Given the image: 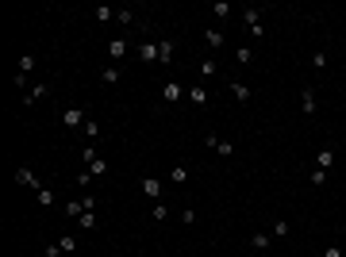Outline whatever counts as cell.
<instances>
[{
    "label": "cell",
    "instance_id": "obj_23",
    "mask_svg": "<svg viewBox=\"0 0 346 257\" xmlns=\"http://www.w3.org/2000/svg\"><path fill=\"white\" fill-rule=\"evenodd\" d=\"M31 69H35V54H23V58H19V77H27Z\"/></svg>",
    "mask_w": 346,
    "mask_h": 257
},
{
    "label": "cell",
    "instance_id": "obj_5",
    "mask_svg": "<svg viewBox=\"0 0 346 257\" xmlns=\"http://www.w3.org/2000/svg\"><path fill=\"white\" fill-rule=\"evenodd\" d=\"M16 180H19V184H31L35 192H39V188H46V184H39V177H35V173L27 169V165H19V169H16Z\"/></svg>",
    "mask_w": 346,
    "mask_h": 257
},
{
    "label": "cell",
    "instance_id": "obj_16",
    "mask_svg": "<svg viewBox=\"0 0 346 257\" xmlns=\"http://www.w3.org/2000/svg\"><path fill=\"white\" fill-rule=\"evenodd\" d=\"M100 77H104V85H120V77H123V73H120V66H108V69L100 73Z\"/></svg>",
    "mask_w": 346,
    "mask_h": 257
},
{
    "label": "cell",
    "instance_id": "obj_39",
    "mask_svg": "<svg viewBox=\"0 0 346 257\" xmlns=\"http://www.w3.org/2000/svg\"><path fill=\"white\" fill-rule=\"evenodd\" d=\"M62 257H69V253H62Z\"/></svg>",
    "mask_w": 346,
    "mask_h": 257
},
{
    "label": "cell",
    "instance_id": "obj_37",
    "mask_svg": "<svg viewBox=\"0 0 346 257\" xmlns=\"http://www.w3.org/2000/svg\"><path fill=\"white\" fill-rule=\"evenodd\" d=\"M43 257H62V246H58V242H54V246H46V249H43Z\"/></svg>",
    "mask_w": 346,
    "mask_h": 257
},
{
    "label": "cell",
    "instance_id": "obj_4",
    "mask_svg": "<svg viewBox=\"0 0 346 257\" xmlns=\"http://www.w3.org/2000/svg\"><path fill=\"white\" fill-rule=\"evenodd\" d=\"M300 112L308 115V119L315 115V88H304V92H300Z\"/></svg>",
    "mask_w": 346,
    "mask_h": 257
},
{
    "label": "cell",
    "instance_id": "obj_10",
    "mask_svg": "<svg viewBox=\"0 0 346 257\" xmlns=\"http://www.w3.org/2000/svg\"><path fill=\"white\" fill-rule=\"evenodd\" d=\"M231 96H235L239 104H246L254 92H250V85H242V81H231Z\"/></svg>",
    "mask_w": 346,
    "mask_h": 257
},
{
    "label": "cell",
    "instance_id": "obj_38",
    "mask_svg": "<svg viewBox=\"0 0 346 257\" xmlns=\"http://www.w3.org/2000/svg\"><path fill=\"white\" fill-rule=\"evenodd\" d=\"M323 257H342V249H338V246H327V249H323Z\"/></svg>",
    "mask_w": 346,
    "mask_h": 257
},
{
    "label": "cell",
    "instance_id": "obj_22",
    "mask_svg": "<svg viewBox=\"0 0 346 257\" xmlns=\"http://www.w3.org/2000/svg\"><path fill=\"white\" fill-rule=\"evenodd\" d=\"M200 73H204V77H216V73H219L216 58H204V61H200Z\"/></svg>",
    "mask_w": 346,
    "mask_h": 257
},
{
    "label": "cell",
    "instance_id": "obj_2",
    "mask_svg": "<svg viewBox=\"0 0 346 257\" xmlns=\"http://www.w3.org/2000/svg\"><path fill=\"white\" fill-rule=\"evenodd\" d=\"M181 96H185V88L177 85V81H165V85H162V100H165V104H177Z\"/></svg>",
    "mask_w": 346,
    "mask_h": 257
},
{
    "label": "cell",
    "instance_id": "obj_30",
    "mask_svg": "<svg viewBox=\"0 0 346 257\" xmlns=\"http://www.w3.org/2000/svg\"><path fill=\"white\" fill-rule=\"evenodd\" d=\"M96 19H100V23H108V19H116V8H104V4H100V8H96Z\"/></svg>",
    "mask_w": 346,
    "mask_h": 257
},
{
    "label": "cell",
    "instance_id": "obj_25",
    "mask_svg": "<svg viewBox=\"0 0 346 257\" xmlns=\"http://www.w3.org/2000/svg\"><path fill=\"white\" fill-rule=\"evenodd\" d=\"M269 234H273V238H289V223H285V219L273 223V227H269Z\"/></svg>",
    "mask_w": 346,
    "mask_h": 257
},
{
    "label": "cell",
    "instance_id": "obj_14",
    "mask_svg": "<svg viewBox=\"0 0 346 257\" xmlns=\"http://www.w3.org/2000/svg\"><path fill=\"white\" fill-rule=\"evenodd\" d=\"M142 192H147V196H162V180L158 177H142Z\"/></svg>",
    "mask_w": 346,
    "mask_h": 257
},
{
    "label": "cell",
    "instance_id": "obj_28",
    "mask_svg": "<svg viewBox=\"0 0 346 257\" xmlns=\"http://www.w3.org/2000/svg\"><path fill=\"white\" fill-rule=\"evenodd\" d=\"M35 196H39V204H43V207H54V192L50 188H39Z\"/></svg>",
    "mask_w": 346,
    "mask_h": 257
},
{
    "label": "cell",
    "instance_id": "obj_34",
    "mask_svg": "<svg viewBox=\"0 0 346 257\" xmlns=\"http://www.w3.org/2000/svg\"><path fill=\"white\" fill-rule=\"evenodd\" d=\"M323 180H327V173H323V169H311V184H315V188H320Z\"/></svg>",
    "mask_w": 346,
    "mask_h": 257
},
{
    "label": "cell",
    "instance_id": "obj_21",
    "mask_svg": "<svg viewBox=\"0 0 346 257\" xmlns=\"http://www.w3.org/2000/svg\"><path fill=\"white\" fill-rule=\"evenodd\" d=\"M189 100H192V104H208V88L192 85V88H189Z\"/></svg>",
    "mask_w": 346,
    "mask_h": 257
},
{
    "label": "cell",
    "instance_id": "obj_24",
    "mask_svg": "<svg viewBox=\"0 0 346 257\" xmlns=\"http://www.w3.org/2000/svg\"><path fill=\"white\" fill-rule=\"evenodd\" d=\"M212 12H216L219 19H227V16H231V4H227V0H216V4H212Z\"/></svg>",
    "mask_w": 346,
    "mask_h": 257
},
{
    "label": "cell",
    "instance_id": "obj_29",
    "mask_svg": "<svg viewBox=\"0 0 346 257\" xmlns=\"http://www.w3.org/2000/svg\"><path fill=\"white\" fill-rule=\"evenodd\" d=\"M116 23H123V27H131V23H135V16H131V8L116 12Z\"/></svg>",
    "mask_w": 346,
    "mask_h": 257
},
{
    "label": "cell",
    "instance_id": "obj_18",
    "mask_svg": "<svg viewBox=\"0 0 346 257\" xmlns=\"http://www.w3.org/2000/svg\"><path fill=\"white\" fill-rule=\"evenodd\" d=\"M58 246H62V253H77V238H73V234H62Z\"/></svg>",
    "mask_w": 346,
    "mask_h": 257
},
{
    "label": "cell",
    "instance_id": "obj_13",
    "mask_svg": "<svg viewBox=\"0 0 346 257\" xmlns=\"http://www.w3.org/2000/svg\"><path fill=\"white\" fill-rule=\"evenodd\" d=\"M242 23L250 27V31H254V27H262V8H246V12H242Z\"/></svg>",
    "mask_w": 346,
    "mask_h": 257
},
{
    "label": "cell",
    "instance_id": "obj_6",
    "mask_svg": "<svg viewBox=\"0 0 346 257\" xmlns=\"http://www.w3.org/2000/svg\"><path fill=\"white\" fill-rule=\"evenodd\" d=\"M135 54H138V61H158V43H138Z\"/></svg>",
    "mask_w": 346,
    "mask_h": 257
},
{
    "label": "cell",
    "instance_id": "obj_8",
    "mask_svg": "<svg viewBox=\"0 0 346 257\" xmlns=\"http://www.w3.org/2000/svg\"><path fill=\"white\" fill-rule=\"evenodd\" d=\"M108 58H112V61L127 58V39H112V43H108Z\"/></svg>",
    "mask_w": 346,
    "mask_h": 257
},
{
    "label": "cell",
    "instance_id": "obj_19",
    "mask_svg": "<svg viewBox=\"0 0 346 257\" xmlns=\"http://www.w3.org/2000/svg\"><path fill=\"white\" fill-rule=\"evenodd\" d=\"M235 61H239V66H250V61H254V50H250V46H239V50H235Z\"/></svg>",
    "mask_w": 346,
    "mask_h": 257
},
{
    "label": "cell",
    "instance_id": "obj_33",
    "mask_svg": "<svg viewBox=\"0 0 346 257\" xmlns=\"http://www.w3.org/2000/svg\"><path fill=\"white\" fill-rule=\"evenodd\" d=\"M77 223H81V227H96V211H85V215L77 219Z\"/></svg>",
    "mask_w": 346,
    "mask_h": 257
},
{
    "label": "cell",
    "instance_id": "obj_9",
    "mask_svg": "<svg viewBox=\"0 0 346 257\" xmlns=\"http://www.w3.org/2000/svg\"><path fill=\"white\" fill-rule=\"evenodd\" d=\"M46 96H50V85H43V81H39V85L23 96V104H39V100H46Z\"/></svg>",
    "mask_w": 346,
    "mask_h": 257
},
{
    "label": "cell",
    "instance_id": "obj_32",
    "mask_svg": "<svg viewBox=\"0 0 346 257\" xmlns=\"http://www.w3.org/2000/svg\"><path fill=\"white\" fill-rule=\"evenodd\" d=\"M154 219H158V223H165V219H169V207H165V204H154Z\"/></svg>",
    "mask_w": 346,
    "mask_h": 257
},
{
    "label": "cell",
    "instance_id": "obj_26",
    "mask_svg": "<svg viewBox=\"0 0 346 257\" xmlns=\"http://www.w3.org/2000/svg\"><path fill=\"white\" fill-rule=\"evenodd\" d=\"M89 173H93V177H104V173H108V162H104V157H96V162L89 165Z\"/></svg>",
    "mask_w": 346,
    "mask_h": 257
},
{
    "label": "cell",
    "instance_id": "obj_3",
    "mask_svg": "<svg viewBox=\"0 0 346 257\" xmlns=\"http://www.w3.org/2000/svg\"><path fill=\"white\" fill-rule=\"evenodd\" d=\"M204 142L212 146L216 154H223V157H231V154H235V146H231V142H223V138H216V135H204Z\"/></svg>",
    "mask_w": 346,
    "mask_h": 257
},
{
    "label": "cell",
    "instance_id": "obj_20",
    "mask_svg": "<svg viewBox=\"0 0 346 257\" xmlns=\"http://www.w3.org/2000/svg\"><path fill=\"white\" fill-rule=\"evenodd\" d=\"M169 180H173V184H185V180H189V169H185V165H173V169H169Z\"/></svg>",
    "mask_w": 346,
    "mask_h": 257
},
{
    "label": "cell",
    "instance_id": "obj_27",
    "mask_svg": "<svg viewBox=\"0 0 346 257\" xmlns=\"http://www.w3.org/2000/svg\"><path fill=\"white\" fill-rule=\"evenodd\" d=\"M81 135H85V138H96V135H100V123H96V119H89L85 127H81Z\"/></svg>",
    "mask_w": 346,
    "mask_h": 257
},
{
    "label": "cell",
    "instance_id": "obj_36",
    "mask_svg": "<svg viewBox=\"0 0 346 257\" xmlns=\"http://www.w3.org/2000/svg\"><path fill=\"white\" fill-rule=\"evenodd\" d=\"M81 157H85V162H89V165H93V162H96V157H100V154H96L93 146H85V150H81Z\"/></svg>",
    "mask_w": 346,
    "mask_h": 257
},
{
    "label": "cell",
    "instance_id": "obj_31",
    "mask_svg": "<svg viewBox=\"0 0 346 257\" xmlns=\"http://www.w3.org/2000/svg\"><path fill=\"white\" fill-rule=\"evenodd\" d=\"M311 66H315V69H327V54L315 50V54H311Z\"/></svg>",
    "mask_w": 346,
    "mask_h": 257
},
{
    "label": "cell",
    "instance_id": "obj_35",
    "mask_svg": "<svg viewBox=\"0 0 346 257\" xmlns=\"http://www.w3.org/2000/svg\"><path fill=\"white\" fill-rule=\"evenodd\" d=\"M89 184H93V173L85 169V173H81V177H77V188H89Z\"/></svg>",
    "mask_w": 346,
    "mask_h": 257
},
{
    "label": "cell",
    "instance_id": "obj_17",
    "mask_svg": "<svg viewBox=\"0 0 346 257\" xmlns=\"http://www.w3.org/2000/svg\"><path fill=\"white\" fill-rule=\"evenodd\" d=\"M158 61H162V66L173 61V43H158Z\"/></svg>",
    "mask_w": 346,
    "mask_h": 257
},
{
    "label": "cell",
    "instance_id": "obj_15",
    "mask_svg": "<svg viewBox=\"0 0 346 257\" xmlns=\"http://www.w3.org/2000/svg\"><path fill=\"white\" fill-rule=\"evenodd\" d=\"M62 211H66V219H81V215H85V204H81V200H69Z\"/></svg>",
    "mask_w": 346,
    "mask_h": 257
},
{
    "label": "cell",
    "instance_id": "obj_7",
    "mask_svg": "<svg viewBox=\"0 0 346 257\" xmlns=\"http://www.w3.org/2000/svg\"><path fill=\"white\" fill-rule=\"evenodd\" d=\"M331 165H335V150H331V146H323L320 154H315V169H323V173H327Z\"/></svg>",
    "mask_w": 346,
    "mask_h": 257
},
{
    "label": "cell",
    "instance_id": "obj_1",
    "mask_svg": "<svg viewBox=\"0 0 346 257\" xmlns=\"http://www.w3.org/2000/svg\"><path fill=\"white\" fill-rule=\"evenodd\" d=\"M62 123H66L69 131H81L89 123V115H85V108H77V104H69V108H62Z\"/></svg>",
    "mask_w": 346,
    "mask_h": 257
},
{
    "label": "cell",
    "instance_id": "obj_12",
    "mask_svg": "<svg viewBox=\"0 0 346 257\" xmlns=\"http://www.w3.org/2000/svg\"><path fill=\"white\" fill-rule=\"evenodd\" d=\"M204 46H208V50H219V46H223V35H219L216 27H208V31H204Z\"/></svg>",
    "mask_w": 346,
    "mask_h": 257
},
{
    "label": "cell",
    "instance_id": "obj_11",
    "mask_svg": "<svg viewBox=\"0 0 346 257\" xmlns=\"http://www.w3.org/2000/svg\"><path fill=\"white\" fill-rule=\"evenodd\" d=\"M250 246H254V249H269V246H273V234H269V231H254Z\"/></svg>",
    "mask_w": 346,
    "mask_h": 257
}]
</instances>
